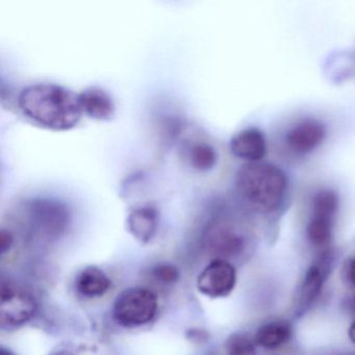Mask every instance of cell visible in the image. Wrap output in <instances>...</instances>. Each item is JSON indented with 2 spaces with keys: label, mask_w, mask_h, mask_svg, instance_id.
I'll return each instance as SVG.
<instances>
[{
  "label": "cell",
  "mask_w": 355,
  "mask_h": 355,
  "mask_svg": "<svg viewBox=\"0 0 355 355\" xmlns=\"http://www.w3.org/2000/svg\"><path fill=\"white\" fill-rule=\"evenodd\" d=\"M18 105L28 119L53 130H71L84 115L80 95L65 87L47 83L22 89Z\"/></svg>",
  "instance_id": "1"
},
{
  "label": "cell",
  "mask_w": 355,
  "mask_h": 355,
  "mask_svg": "<svg viewBox=\"0 0 355 355\" xmlns=\"http://www.w3.org/2000/svg\"><path fill=\"white\" fill-rule=\"evenodd\" d=\"M236 194L259 214H273L284 207L288 195L286 172L267 162L247 163L236 172Z\"/></svg>",
  "instance_id": "2"
},
{
  "label": "cell",
  "mask_w": 355,
  "mask_h": 355,
  "mask_svg": "<svg viewBox=\"0 0 355 355\" xmlns=\"http://www.w3.org/2000/svg\"><path fill=\"white\" fill-rule=\"evenodd\" d=\"M159 309L157 296L148 288H130L116 299L113 319L122 327H139L150 323Z\"/></svg>",
  "instance_id": "3"
},
{
  "label": "cell",
  "mask_w": 355,
  "mask_h": 355,
  "mask_svg": "<svg viewBox=\"0 0 355 355\" xmlns=\"http://www.w3.org/2000/svg\"><path fill=\"white\" fill-rule=\"evenodd\" d=\"M36 300L32 295L11 284H1L0 325L14 329L30 322L37 313Z\"/></svg>",
  "instance_id": "4"
},
{
  "label": "cell",
  "mask_w": 355,
  "mask_h": 355,
  "mask_svg": "<svg viewBox=\"0 0 355 355\" xmlns=\"http://www.w3.org/2000/svg\"><path fill=\"white\" fill-rule=\"evenodd\" d=\"M334 253L329 248L322 250L309 266L297 295L296 313L302 315L309 311L321 296L324 284L331 272Z\"/></svg>",
  "instance_id": "5"
},
{
  "label": "cell",
  "mask_w": 355,
  "mask_h": 355,
  "mask_svg": "<svg viewBox=\"0 0 355 355\" xmlns=\"http://www.w3.org/2000/svg\"><path fill=\"white\" fill-rule=\"evenodd\" d=\"M203 243L215 259L226 261L240 255L246 246L244 234L234 224L223 220L213 222L205 230Z\"/></svg>",
  "instance_id": "6"
},
{
  "label": "cell",
  "mask_w": 355,
  "mask_h": 355,
  "mask_svg": "<svg viewBox=\"0 0 355 355\" xmlns=\"http://www.w3.org/2000/svg\"><path fill=\"white\" fill-rule=\"evenodd\" d=\"M236 270L226 259H214L197 278V288L209 298H225L236 288Z\"/></svg>",
  "instance_id": "7"
},
{
  "label": "cell",
  "mask_w": 355,
  "mask_h": 355,
  "mask_svg": "<svg viewBox=\"0 0 355 355\" xmlns=\"http://www.w3.org/2000/svg\"><path fill=\"white\" fill-rule=\"evenodd\" d=\"M326 137V128L317 119H304L290 128L284 137L286 146L297 155H307L317 149Z\"/></svg>",
  "instance_id": "8"
},
{
  "label": "cell",
  "mask_w": 355,
  "mask_h": 355,
  "mask_svg": "<svg viewBox=\"0 0 355 355\" xmlns=\"http://www.w3.org/2000/svg\"><path fill=\"white\" fill-rule=\"evenodd\" d=\"M234 157L248 163L261 162L267 153V143L263 132L257 128H248L236 132L230 142Z\"/></svg>",
  "instance_id": "9"
},
{
  "label": "cell",
  "mask_w": 355,
  "mask_h": 355,
  "mask_svg": "<svg viewBox=\"0 0 355 355\" xmlns=\"http://www.w3.org/2000/svg\"><path fill=\"white\" fill-rule=\"evenodd\" d=\"M78 95L80 107L85 115L101 121L111 120L115 115V103L103 89L91 87Z\"/></svg>",
  "instance_id": "10"
},
{
  "label": "cell",
  "mask_w": 355,
  "mask_h": 355,
  "mask_svg": "<svg viewBox=\"0 0 355 355\" xmlns=\"http://www.w3.org/2000/svg\"><path fill=\"white\" fill-rule=\"evenodd\" d=\"M128 230L130 234L143 244L153 240L159 227V213L150 205L137 207L128 216Z\"/></svg>",
  "instance_id": "11"
},
{
  "label": "cell",
  "mask_w": 355,
  "mask_h": 355,
  "mask_svg": "<svg viewBox=\"0 0 355 355\" xmlns=\"http://www.w3.org/2000/svg\"><path fill=\"white\" fill-rule=\"evenodd\" d=\"M292 338V323L288 320L278 319L263 324L257 329L254 340L263 349L276 350L288 344Z\"/></svg>",
  "instance_id": "12"
},
{
  "label": "cell",
  "mask_w": 355,
  "mask_h": 355,
  "mask_svg": "<svg viewBox=\"0 0 355 355\" xmlns=\"http://www.w3.org/2000/svg\"><path fill=\"white\" fill-rule=\"evenodd\" d=\"M111 286L109 276L95 266L82 270L76 280V291L86 298L103 297L107 294Z\"/></svg>",
  "instance_id": "13"
},
{
  "label": "cell",
  "mask_w": 355,
  "mask_h": 355,
  "mask_svg": "<svg viewBox=\"0 0 355 355\" xmlns=\"http://www.w3.org/2000/svg\"><path fill=\"white\" fill-rule=\"evenodd\" d=\"M334 224V219L311 216L306 227V236L309 243L321 251L328 249L331 242Z\"/></svg>",
  "instance_id": "14"
},
{
  "label": "cell",
  "mask_w": 355,
  "mask_h": 355,
  "mask_svg": "<svg viewBox=\"0 0 355 355\" xmlns=\"http://www.w3.org/2000/svg\"><path fill=\"white\" fill-rule=\"evenodd\" d=\"M190 165L198 171H209L217 164L218 155L215 148L209 143H194L188 150Z\"/></svg>",
  "instance_id": "15"
},
{
  "label": "cell",
  "mask_w": 355,
  "mask_h": 355,
  "mask_svg": "<svg viewBox=\"0 0 355 355\" xmlns=\"http://www.w3.org/2000/svg\"><path fill=\"white\" fill-rule=\"evenodd\" d=\"M313 216L315 217L336 218L338 211V196L334 191L324 189L315 193L313 198Z\"/></svg>",
  "instance_id": "16"
},
{
  "label": "cell",
  "mask_w": 355,
  "mask_h": 355,
  "mask_svg": "<svg viewBox=\"0 0 355 355\" xmlns=\"http://www.w3.org/2000/svg\"><path fill=\"white\" fill-rule=\"evenodd\" d=\"M227 355H257V343L254 338L244 332H236L226 340Z\"/></svg>",
  "instance_id": "17"
},
{
  "label": "cell",
  "mask_w": 355,
  "mask_h": 355,
  "mask_svg": "<svg viewBox=\"0 0 355 355\" xmlns=\"http://www.w3.org/2000/svg\"><path fill=\"white\" fill-rule=\"evenodd\" d=\"M153 278L164 284H173L180 279V270L170 263H157L153 268Z\"/></svg>",
  "instance_id": "18"
},
{
  "label": "cell",
  "mask_w": 355,
  "mask_h": 355,
  "mask_svg": "<svg viewBox=\"0 0 355 355\" xmlns=\"http://www.w3.org/2000/svg\"><path fill=\"white\" fill-rule=\"evenodd\" d=\"M13 243L14 236L12 232L7 230H1V232H0V251L3 254L10 250Z\"/></svg>",
  "instance_id": "19"
},
{
  "label": "cell",
  "mask_w": 355,
  "mask_h": 355,
  "mask_svg": "<svg viewBox=\"0 0 355 355\" xmlns=\"http://www.w3.org/2000/svg\"><path fill=\"white\" fill-rule=\"evenodd\" d=\"M346 277L348 282L355 286V257L350 259L346 267Z\"/></svg>",
  "instance_id": "20"
},
{
  "label": "cell",
  "mask_w": 355,
  "mask_h": 355,
  "mask_svg": "<svg viewBox=\"0 0 355 355\" xmlns=\"http://www.w3.org/2000/svg\"><path fill=\"white\" fill-rule=\"evenodd\" d=\"M346 307L347 311H348L349 313L354 318L355 321V296L347 300Z\"/></svg>",
  "instance_id": "21"
},
{
  "label": "cell",
  "mask_w": 355,
  "mask_h": 355,
  "mask_svg": "<svg viewBox=\"0 0 355 355\" xmlns=\"http://www.w3.org/2000/svg\"><path fill=\"white\" fill-rule=\"evenodd\" d=\"M348 336L349 340H350L353 344H355V321H353L351 325L349 326Z\"/></svg>",
  "instance_id": "22"
},
{
  "label": "cell",
  "mask_w": 355,
  "mask_h": 355,
  "mask_svg": "<svg viewBox=\"0 0 355 355\" xmlns=\"http://www.w3.org/2000/svg\"><path fill=\"white\" fill-rule=\"evenodd\" d=\"M0 355H15L11 350L9 349L5 348V347H1L0 349Z\"/></svg>",
  "instance_id": "23"
},
{
  "label": "cell",
  "mask_w": 355,
  "mask_h": 355,
  "mask_svg": "<svg viewBox=\"0 0 355 355\" xmlns=\"http://www.w3.org/2000/svg\"><path fill=\"white\" fill-rule=\"evenodd\" d=\"M49 355H74L72 354L71 352H68V351L62 350V351H57V352L51 353V354Z\"/></svg>",
  "instance_id": "24"
},
{
  "label": "cell",
  "mask_w": 355,
  "mask_h": 355,
  "mask_svg": "<svg viewBox=\"0 0 355 355\" xmlns=\"http://www.w3.org/2000/svg\"><path fill=\"white\" fill-rule=\"evenodd\" d=\"M338 355H354V354H351V353H344V354H338Z\"/></svg>",
  "instance_id": "25"
}]
</instances>
